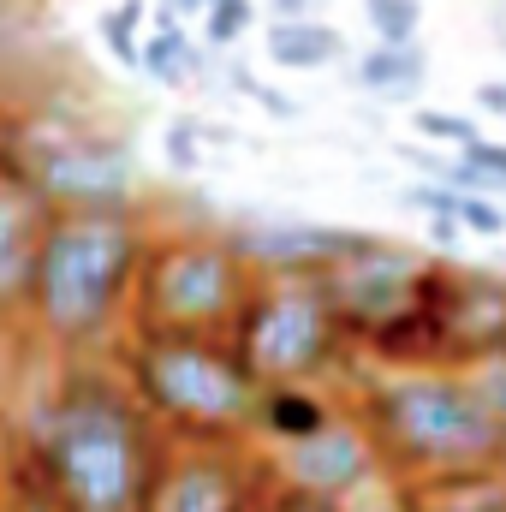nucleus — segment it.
<instances>
[{
  "label": "nucleus",
  "instance_id": "5701e85b",
  "mask_svg": "<svg viewBox=\"0 0 506 512\" xmlns=\"http://www.w3.org/2000/svg\"><path fill=\"white\" fill-rule=\"evenodd\" d=\"M268 512H346L340 507V495H322V489H304V483H292V489H280Z\"/></svg>",
  "mask_w": 506,
  "mask_h": 512
},
{
  "label": "nucleus",
  "instance_id": "f8f14e48",
  "mask_svg": "<svg viewBox=\"0 0 506 512\" xmlns=\"http://www.w3.org/2000/svg\"><path fill=\"white\" fill-rule=\"evenodd\" d=\"M262 48H268V60L286 66V72H322V66H334V60L346 54V36H340L334 24H322L316 12H304V18H274Z\"/></svg>",
  "mask_w": 506,
  "mask_h": 512
},
{
  "label": "nucleus",
  "instance_id": "9b49d317",
  "mask_svg": "<svg viewBox=\"0 0 506 512\" xmlns=\"http://www.w3.org/2000/svg\"><path fill=\"white\" fill-rule=\"evenodd\" d=\"M286 471H292V483H304V489L352 495V489L370 477V435H364L358 423L328 417L322 429L286 441Z\"/></svg>",
  "mask_w": 506,
  "mask_h": 512
},
{
  "label": "nucleus",
  "instance_id": "7ed1b4c3",
  "mask_svg": "<svg viewBox=\"0 0 506 512\" xmlns=\"http://www.w3.org/2000/svg\"><path fill=\"white\" fill-rule=\"evenodd\" d=\"M376 435L417 471H489L506 465V423L471 393L459 370H399L370 399Z\"/></svg>",
  "mask_w": 506,
  "mask_h": 512
},
{
  "label": "nucleus",
  "instance_id": "6e6552de",
  "mask_svg": "<svg viewBox=\"0 0 506 512\" xmlns=\"http://www.w3.org/2000/svg\"><path fill=\"white\" fill-rule=\"evenodd\" d=\"M30 185L66 209H126V197L137 191V167L126 143L66 131L30 143Z\"/></svg>",
  "mask_w": 506,
  "mask_h": 512
},
{
  "label": "nucleus",
  "instance_id": "0eeeda50",
  "mask_svg": "<svg viewBox=\"0 0 506 512\" xmlns=\"http://www.w3.org/2000/svg\"><path fill=\"white\" fill-rule=\"evenodd\" d=\"M316 286L328 292L334 316L340 322H358L370 334H393L399 322H411L423 310V292H429V268L399 245H381V239H364L352 256L328 262L316 274Z\"/></svg>",
  "mask_w": 506,
  "mask_h": 512
},
{
  "label": "nucleus",
  "instance_id": "9d476101",
  "mask_svg": "<svg viewBox=\"0 0 506 512\" xmlns=\"http://www.w3.org/2000/svg\"><path fill=\"white\" fill-rule=\"evenodd\" d=\"M245 507H251V483L221 453H185V459H173L149 483V501H143V512H245Z\"/></svg>",
  "mask_w": 506,
  "mask_h": 512
},
{
  "label": "nucleus",
  "instance_id": "cd10ccee",
  "mask_svg": "<svg viewBox=\"0 0 506 512\" xmlns=\"http://www.w3.org/2000/svg\"><path fill=\"white\" fill-rule=\"evenodd\" d=\"M0 155H6V120H0Z\"/></svg>",
  "mask_w": 506,
  "mask_h": 512
},
{
  "label": "nucleus",
  "instance_id": "b1692460",
  "mask_svg": "<svg viewBox=\"0 0 506 512\" xmlns=\"http://www.w3.org/2000/svg\"><path fill=\"white\" fill-rule=\"evenodd\" d=\"M477 108H483V114H495V120H506V78L477 84Z\"/></svg>",
  "mask_w": 506,
  "mask_h": 512
},
{
  "label": "nucleus",
  "instance_id": "f257e3e1",
  "mask_svg": "<svg viewBox=\"0 0 506 512\" xmlns=\"http://www.w3.org/2000/svg\"><path fill=\"white\" fill-rule=\"evenodd\" d=\"M137 256H143L137 227L120 209H66L36 239V274H30L36 322L54 340H90L96 328L114 322L137 274Z\"/></svg>",
  "mask_w": 506,
  "mask_h": 512
},
{
  "label": "nucleus",
  "instance_id": "20e7f679",
  "mask_svg": "<svg viewBox=\"0 0 506 512\" xmlns=\"http://www.w3.org/2000/svg\"><path fill=\"white\" fill-rule=\"evenodd\" d=\"M137 393L185 429H245L262 411V382L239 352L203 340V328H155L131 358Z\"/></svg>",
  "mask_w": 506,
  "mask_h": 512
},
{
  "label": "nucleus",
  "instance_id": "a878e982",
  "mask_svg": "<svg viewBox=\"0 0 506 512\" xmlns=\"http://www.w3.org/2000/svg\"><path fill=\"white\" fill-rule=\"evenodd\" d=\"M316 12V0H274V18H304Z\"/></svg>",
  "mask_w": 506,
  "mask_h": 512
},
{
  "label": "nucleus",
  "instance_id": "1a4fd4ad",
  "mask_svg": "<svg viewBox=\"0 0 506 512\" xmlns=\"http://www.w3.org/2000/svg\"><path fill=\"white\" fill-rule=\"evenodd\" d=\"M370 233L352 227H316V221H262L233 233V251L256 262V268H280V274H322L328 262L352 256Z\"/></svg>",
  "mask_w": 506,
  "mask_h": 512
},
{
  "label": "nucleus",
  "instance_id": "393cba45",
  "mask_svg": "<svg viewBox=\"0 0 506 512\" xmlns=\"http://www.w3.org/2000/svg\"><path fill=\"white\" fill-rule=\"evenodd\" d=\"M167 155H173V167H197V149H191V131H167Z\"/></svg>",
  "mask_w": 506,
  "mask_h": 512
},
{
  "label": "nucleus",
  "instance_id": "a211bd4d",
  "mask_svg": "<svg viewBox=\"0 0 506 512\" xmlns=\"http://www.w3.org/2000/svg\"><path fill=\"white\" fill-rule=\"evenodd\" d=\"M459 376L471 382V393L495 411L506 423V340H495V346H483V352H471L465 364H459Z\"/></svg>",
  "mask_w": 506,
  "mask_h": 512
},
{
  "label": "nucleus",
  "instance_id": "ddd939ff",
  "mask_svg": "<svg viewBox=\"0 0 506 512\" xmlns=\"http://www.w3.org/2000/svg\"><path fill=\"white\" fill-rule=\"evenodd\" d=\"M423 78H429V54L417 42H376L352 66V84L370 90V96H417Z\"/></svg>",
  "mask_w": 506,
  "mask_h": 512
},
{
  "label": "nucleus",
  "instance_id": "dca6fc26",
  "mask_svg": "<svg viewBox=\"0 0 506 512\" xmlns=\"http://www.w3.org/2000/svg\"><path fill=\"white\" fill-rule=\"evenodd\" d=\"M256 417H262V423H268V435H280V441H298V435H310V429H322V423H328L322 399H316V393H304L298 382H268Z\"/></svg>",
  "mask_w": 506,
  "mask_h": 512
},
{
  "label": "nucleus",
  "instance_id": "c85d7f7f",
  "mask_svg": "<svg viewBox=\"0 0 506 512\" xmlns=\"http://www.w3.org/2000/svg\"><path fill=\"white\" fill-rule=\"evenodd\" d=\"M0 453H6V447H0Z\"/></svg>",
  "mask_w": 506,
  "mask_h": 512
},
{
  "label": "nucleus",
  "instance_id": "412c9836",
  "mask_svg": "<svg viewBox=\"0 0 506 512\" xmlns=\"http://www.w3.org/2000/svg\"><path fill=\"white\" fill-rule=\"evenodd\" d=\"M411 131L429 137V143H453V149L483 137V126H477L471 114H447V108H417V114H411Z\"/></svg>",
  "mask_w": 506,
  "mask_h": 512
},
{
  "label": "nucleus",
  "instance_id": "6ab92c4d",
  "mask_svg": "<svg viewBox=\"0 0 506 512\" xmlns=\"http://www.w3.org/2000/svg\"><path fill=\"white\" fill-rule=\"evenodd\" d=\"M137 30H143V0H120V6L102 12V42L120 66H143V36Z\"/></svg>",
  "mask_w": 506,
  "mask_h": 512
},
{
  "label": "nucleus",
  "instance_id": "f03ea898",
  "mask_svg": "<svg viewBox=\"0 0 506 512\" xmlns=\"http://www.w3.org/2000/svg\"><path fill=\"white\" fill-rule=\"evenodd\" d=\"M60 512H143L149 501V435L120 393L78 387L60 399L42 441Z\"/></svg>",
  "mask_w": 506,
  "mask_h": 512
},
{
  "label": "nucleus",
  "instance_id": "f3484780",
  "mask_svg": "<svg viewBox=\"0 0 506 512\" xmlns=\"http://www.w3.org/2000/svg\"><path fill=\"white\" fill-rule=\"evenodd\" d=\"M191 66H197V48H191V36L179 30V12H161V30L143 42V66H137V72H149L155 84H185Z\"/></svg>",
  "mask_w": 506,
  "mask_h": 512
},
{
  "label": "nucleus",
  "instance_id": "4be33fe9",
  "mask_svg": "<svg viewBox=\"0 0 506 512\" xmlns=\"http://www.w3.org/2000/svg\"><path fill=\"white\" fill-rule=\"evenodd\" d=\"M251 18H256L251 0H209V6H203V36H209L215 48H227V42H239V36L251 30Z\"/></svg>",
  "mask_w": 506,
  "mask_h": 512
},
{
  "label": "nucleus",
  "instance_id": "aec40b11",
  "mask_svg": "<svg viewBox=\"0 0 506 512\" xmlns=\"http://www.w3.org/2000/svg\"><path fill=\"white\" fill-rule=\"evenodd\" d=\"M364 24L376 30V42H417L423 0H364Z\"/></svg>",
  "mask_w": 506,
  "mask_h": 512
},
{
  "label": "nucleus",
  "instance_id": "423d86ee",
  "mask_svg": "<svg viewBox=\"0 0 506 512\" xmlns=\"http://www.w3.org/2000/svg\"><path fill=\"white\" fill-rule=\"evenodd\" d=\"M143 304L155 328H215L245 304V256L233 251V239L167 245L149 262Z\"/></svg>",
  "mask_w": 506,
  "mask_h": 512
},
{
  "label": "nucleus",
  "instance_id": "2eb2a0df",
  "mask_svg": "<svg viewBox=\"0 0 506 512\" xmlns=\"http://www.w3.org/2000/svg\"><path fill=\"white\" fill-rule=\"evenodd\" d=\"M30 274H36V239H30V221L12 197H0V304H12L18 292H30Z\"/></svg>",
  "mask_w": 506,
  "mask_h": 512
},
{
  "label": "nucleus",
  "instance_id": "39448f33",
  "mask_svg": "<svg viewBox=\"0 0 506 512\" xmlns=\"http://www.w3.org/2000/svg\"><path fill=\"white\" fill-rule=\"evenodd\" d=\"M334 304L328 292L310 280L274 286L245 310V334H239V358L256 370V382H304L328 364L334 352Z\"/></svg>",
  "mask_w": 506,
  "mask_h": 512
},
{
  "label": "nucleus",
  "instance_id": "bb28decb",
  "mask_svg": "<svg viewBox=\"0 0 506 512\" xmlns=\"http://www.w3.org/2000/svg\"><path fill=\"white\" fill-rule=\"evenodd\" d=\"M209 0H167V12H179V18H191V12H203Z\"/></svg>",
  "mask_w": 506,
  "mask_h": 512
},
{
  "label": "nucleus",
  "instance_id": "4468645a",
  "mask_svg": "<svg viewBox=\"0 0 506 512\" xmlns=\"http://www.w3.org/2000/svg\"><path fill=\"white\" fill-rule=\"evenodd\" d=\"M435 179H453V185H465V191H489V197H506V143H489V137H477V143H459L453 149V161H435V155H417Z\"/></svg>",
  "mask_w": 506,
  "mask_h": 512
}]
</instances>
